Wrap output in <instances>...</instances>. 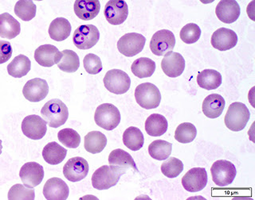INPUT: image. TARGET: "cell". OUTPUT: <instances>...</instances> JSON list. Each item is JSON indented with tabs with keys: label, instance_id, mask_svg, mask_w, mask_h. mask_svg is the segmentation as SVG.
Returning <instances> with one entry per match:
<instances>
[{
	"label": "cell",
	"instance_id": "6da1fadb",
	"mask_svg": "<svg viewBox=\"0 0 255 200\" xmlns=\"http://www.w3.org/2000/svg\"><path fill=\"white\" fill-rule=\"evenodd\" d=\"M41 115L49 127L58 128L64 125L69 118L66 104L58 99H51L43 106Z\"/></svg>",
	"mask_w": 255,
	"mask_h": 200
},
{
	"label": "cell",
	"instance_id": "7a4b0ae2",
	"mask_svg": "<svg viewBox=\"0 0 255 200\" xmlns=\"http://www.w3.org/2000/svg\"><path fill=\"white\" fill-rule=\"evenodd\" d=\"M126 172L114 165H103L94 172L92 185L98 190H107L115 186Z\"/></svg>",
	"mask_w": 255,
	"mask_h": 200
},
{
	"label": "cell",
	"instance_id": "3957f363",
	"mask_svg": "<svg viewBox=\"0 0 255 200\" xmlns=\"http://www.w3.org/2000/svg\"><path fill=\"white\" fill-rule=\"evenodd\" d=\"M251 113L247 106L243 103L235 102L230 105L225 115L226 127L230 131H243L249 122Z\"/></svg>",
	"mask_w": 255,
	"mask_h": 200
},
{
	"label": "cell",
	"instance_id": "277c9868",
	"mask_svg": "<svg viewBox=\"0 0 255 200\" xmlns=\"http://www.w3.org/2000/svg\"><path fill=\"white\" fill-rule=\"evenodd\" d=\"M135 101L142 108L151 110L157 108L161 101L159 88L151 83L139 84L135 90Z\"/></svg>",
	"mask_w": 255,
	"mask_h": 200
},
{
	"label": "cell",
	"instance_id": "5b68a950",
	"mask_svg": "<svg viewBox=\"0 0 255 200\" xmlns=\"http://www.w3.org/2000/svg\"><path fill=\"white\" fill-rule=\"evenodd\" d=\"M94 120L98 127L106 131H113L121 123V113L114 104L104 103L96 110Z\"/></svg>",
	"mask_w": 255,
	"mask_h": 200
},
{
	"label": "cell",
	"instance_id": "8992f818",
	"mask_svg": "<svg viewBox=\"0 0 255 200\" xmlns=\"http://www.w3.org/2000/svg\"><path fill=\"white\" fill-rule=\"evenodd\" d=\"M104 85L108 91L116 95L127 92L131 85V79L126 72L120 69L107 71L104 77Z\"/></svg>",
	"mask_w": 255,
	"mask_h": 200
},
{
	"label": "cell",
	"instance_id": "52a82bcc",
	"mask_svg": "<svg viewBox=\"0 0 255 200\" xmlns=\"http://www.w3.org/2000/svg\"><path fill=\"white\" fill-rule=\"evenodd\" d=\"M211 173L215 185L226 187L233 182L237 171L232 163L225 160H219L215 161L211 166Z\"/></svg>",
	"mask_w": 255,
	"mask_h": 200
},
{
	"label": "cell",
	"instance_id": "ba28073f",
	"mask_svg": "<svg viewBox=\"0 0 255 200\" xmlns=\"http://www.w3.org/2000/svg\"><path fill=\"white\" fill-rule=\"evenodd\" d=\"M100 32L94 25H82L76 29L73 42L80 50H90L98 43Z\"/></svg>",
	"mask_w": 255,
	"mask_h": 200
},
{
	"label": "cell",
	"instance_id": "9c48e42d",
	"mask_svg": "<svg viewBox=\"0 0 255 200\" xmlns=\"http://www.w3.org/2000/svg\"><path fill=\"white\" fill-rule=\"evenodd\" d=\"M146 38L137 33H128L120 38L118 49L121 54L128 58L137 55L143 50Z\"/></svg>",
	"mask_w": 255,
	"mask_h": 200
},
{
	"label": "cell",
	"instance_id": "30bf717a",
	"mask_svg": "<svg viewBox=\"0 0 255 200\" xmlns=\"http://www.w3.org/2000/svg\"><path fill=\"white\" fill-rule=\"evenodd\" d=\"M175 45V38L173 33L168 30H161L152 36L150 42V49L155 55L164 56L173 50Z\"/></svg>",
	"mask_w": 255,
	"mask_h": 200
},
{
	"label": "cell",
	"instance_id": "8fae6325",
	"mask_svg": "<svg viewBox=\"0 0 255 200\" xmlns=\"http://www.w3.org/2000/svg\"><path fill=\"white\" fill-rule=\"evenodd\" d=\"M89 164L86 159L76 157L70 159L63 167V174L70 182H78L89 173Z\"/></svg>",
	"mask_w": 255,
	"mask_h": 200
},
{
	"label": "cell",
	"instance_id": "7c38bea8",
	"mask_svg": "<svg viewBox=\"0 0 255 200\" xmlns=\"http://www.w3.org/2000/svg\"><path fill=\"white\" fill-rule=\"evenodd\" d=\"M104 14L111 25H121L128 15V4L123 0H110L105 6Z\"/></svg>",
	"mask_w": 255,
	"mask_h": 200
},
{
	"label": "cell",
	"instance_id": "4fadbf2b",
	"mask_svg": "<svg viewBox=\"0 0 255 200\" xmlns=\"http://www.w3.org/2000/svg\"><path fill=\"white\" fill-rule=\"evenodd\" d=\"M207 184V171L203 168L190 169L182 178V185L187 192L197 193L203 190Z\"/></svg>",
	"mask_w": 255,
	"mask_h": 200
},
{
	"label": "cell",
	"instance_id": "5bb4252c",
	"mask_svg": "<svg viewBox=\"0 0 255 200\" xmlns=\"http://www.w3.org/2000/svg\"><path fill=\"white\" fill-rule=\"evenodd\" d=\"M22 131L26 137L32 140H40L46 135L47 131L46 121L38 115H29L22 121Z\"/></svg>",
	"mask_w": 255,
	"mask_h": 200
},
{
	"label": "cell",
	"instance_id": "9a60e30c",
	"mask_svg": "<svg viewBox=\"0 0 255 200\" xmlns=\"http://www.w3.org/2000/svg\"><path fill=\"white\" fill-rule=\"evenodd\" d=\"M19 177L24 186L29 189H34L39 185L43 180V167L36 162L26 163L20 169Z\"/></svg>",
	"mask_w": 255,
	"mask_h": 200
},
{
	"label": "cell",
	"instance_id": "2e32d148",
	"mask_svg": "<svg viewBox=\"0 0 255 200\" xmlns=\"http://www.w3.org/2000/svg\"><path fill=\"white\" fill-rule=\"evenodd\" d=\"M49 86L45 79L34 78L26 82L22 89L24 97L32 103L42 101L47 96Z\"/></svg>",
	"mask_w": 255,
	"mask_h": 200
},
{
	"label": "cell",
	"instance_id": "e0dca14e",
	"mask_svg": "<svg viewBox=\"0 0 255 200\" xmlns=\"http://www.w3.org/2000/svg\"><path fill=\"white\" fill-rule=\"evenodd\" d=\"M161 68L167 76L178 77L185 69V60L179 53L169 52L162 60Z\"/></svg>",
	"mask_w": 255,
	"mask_h": 200
},
{
	"label": "cell",
	"instance_id": "ac0fdd59",
	"mask_svg": "<svg viewBox=\"0 0 255 200\" xmlns=\"http://www.w3.org/2000/svg\"><path fill=\"white\" fill-rule=\"evenodd\" d=\"M211 45L219 51L233 49L238 43V36L234 30L227 28H219L211 37Z\"/></svg>",
	"mask_w": 255,
	"mask_h": 200
},
{
	"label": "cell",
	"instance_id": "d6986e66",
	"mask_svg": "<svg viewBox=\"0 0 255 200\" xmlns=\"http://www.w3.org/2000/svg\"><path fill=\"white\" fill-rule=\"evenodd\" d=\"M62 52L53 45H43L34 52V59L36 62L43 67H50L58 65L62 59Z\"/></svg>",
	"mask_w": 255,
	"mask_h": 200
},
{
	"label": "cell",
	"instance_id": "ffe728a7",
	"mask_svg": "<svg viewBox=\"0 0 255 200\" xmlns=\"http://www.w3.org/2000/svg\"><path fill=\"white\" fill-rule=\"evenodd\" d=\"M70 194V189L65 181L58 177L50 179L44 185L43 195L48 200H65Z\"/></svg>",
	"mask_w": 255,
	"mask_h": 200
},
{
	"label": "cell",
	"instance_id": "44dd1931",
	"mask_svg": "<svg viewBox=\"0 0 255 200\" xmlns=\"http://www.w3.org/2000/svg\"><path fill=\"white\" fill-rule=\"evenodd\" d=\"M240 13V6L235 0H221L215 9V14L218 18L227 24L236 22Z\"/></svg>",
	"mask_w": 255,
	"mask_h": 200
},
{
	"label": "cell",
	"instance_id": "7402d4cb",
	"mask_svg": "<svg viewBox=\"0 0 255 200\" xmlns=\"http://www.w3.org/2000/svg\"><path fill=\"white\" fill-rule=\"evenodd\" d=\"M74 12L80 19H94L99 14L101 3L98 0H77L74 2Z\"/></svg>",
	"mask_w": 255,
	"mask_h": 200
},
{
	"label": "cell",
	"instance_id": "603a6c76",
	"mask_svg": "<svg viewBox=\"0 0 255 200\" xmlns=\"http://www.w3.org/2000/svg\"><path fill=\"white\" fill-rule=\"evenodd\" d=\"M225 99L219 94H211L203 102V112L209 119H217L225 107Z\"/></svg>",
	"mask_w": 255,
	"mask_h": 200
},
{
	"label": "cell",
	"instance_id": "cb8c5ba5",
	"mask_svg": "<svg viewBox=\"0 0 255 200\" xmlns=\"http://www.w3.org/2000/svg\"><path fill=\"white\" fill-rule=\"evenodd\" d=\"M21 31L19 22L8 13L0 14V37L7 39L16 38Z\"/></svg>",
	"mask_w": 255,
	"mask_h": 200
},
{
	"label": "cell",
	"instance_id": "d4e9b609",
	"mask_svg": "<svg viewBox=\"0 0 255 200\" xmlns=\"http://www.w3.org/2000/svg\"><path fill=\"white\" fill-rule=\"evenodd\" d=\"M109 163L110 165L118 167L126 173L128 169H132L135 172H138L137 167L131 155L122 149L112 151L109 156Z\"/></svg>",
	"mask_w": 255,
	"mask_h": 200
},
{
	"label": "cell",
	"instance_id": "484cf974",
	"mask_svg": "<svg viewBox=\"0 0 255 200\" xmlns=\"http://www.w3.org/2000/svg\"><path fill=\"white\" fill-rule=\"evenodd\" d=\"M71 33V25L67 19L57 18L53 20L49 27V34L56 42H62L69 38Z\"/></svg>",
	"mask_w": 255,
	"mask_h": 200
},
{
	"label": "cell",
	"instance_id": "4316f807",
	"mask_svg": "<svg viewBox=\"0 0 255 200\" xmlns=\"http://www.w3.org/2000/svg\"><path fill=\"white\" fill-rule=\"evenodd\" d=\"M67 154V149L61 146L59 144L53 141L48 143L42 150V157L48 164L52 165H58L64 161Z\"/></svg>",
	"mask_w": 255,
	"mask_h": 200
},
{
	"label": "cell",
	"instance_id": "83f0119b",
	"mask_svg": "<svg viewBox=\"0 0 255 200\" xmlns=\"http://www.w3.org/2000/svg\"><path fill=\"white\" fill-rule=\"evenodd\" d=\"M167 119L159 114H152L145 121V131L147 134L152 137H159L167 132Z\"/></svg>",
	"mask_w": 255,
	"mask_h": 200
},
{
	"label": "cell",
	"instance_id": "f1b7e54d",
	"mask_svg": "<svg viewBox=\"0 0 255 200\" xmlns=\"http://www.w3.org/2000/svg\"><path fill=\"white\" fill-rule=\"evenodd\" d=\"M107 145L106 135L100 131H91L85 137L84 146L89 153L96 154L103 151Z\"/></svg>",
	"mask_w": 255,
	"mask_h": 200
},
{
	"label": "cell",
	"instance_id": "f546056e",
	"mask_svg": "<svg viewBox=\"0 0 255 200\" xmlns=\"http://www.w3.org/2000/svg\"><path fill=\"white\" fill-rule=\"evenodd\" d=\"M199 87L206 90L217 89L222 84V75L219 71L213 69H205L199 71L197 76Z\"/></svg>",
	"mask_w": 255,
	"mask_h": 200
},
{
	"label": "cell",
	"instance_id": "4dcf8cb0",
	"mask_svg": "<svg viewBox=\"0 0 255 200\" xmlns=\"http://www.w3.org/2000/svg\"><path fill=\"white\" fill-rule=\"evenodd\" d=\"M31 67L30 59L25 55H18L7 66L9 75L14 78H22L27 75Z\"/></svg>",
	"mask_w": 255,
	"mask_h": 200
},
{
	"label": "cell",
	"instance_id": "1f68e13d",
	"mask_svg": "<svg viewBox=\"0 0 255 200\" xmlns=\"http://www.w3.org/2000/svg\"><path fill=\"white\" fill-rule=\"evenodd\" d=\"M131 70L136 77L140 79L150 77L155 72V63L150 58H138L131 65Z\"/></svg>",
	"mask_w": 255,
	"mask_h": 200
},
{
	"label": "cell",
	"instance_id": "d6a6232c",
	"mask_svg": "<svg viewBox=\"0 0 255 200\" xmlns=\"http://www.w3.org/2000/svg\"><path fill=\"white\" fill-rule=\"evenodd\" d=\"M123 142L125 145L131 150H139L144 143L143 133L137 127H128L124 132Z\"/></svg>",
	"mask_w": 255,
	"mask_h": 200
},
{
	"label": "cell",
	"instance_id": "836d02e7",
	"mask_svg": "<svg viewBox=\"0 0 255 200\" xmlns=\"http://www.w3.org/2000/svg\"><path fill=\"white\" fill-rule=\"evenodd\" d=\"M172 149L171 143L163 140H155L148 146L150 156L157 161H164L169 157Z\"/></svg>",
	"mask_w": 255,
	"mask_h": 200
},
{
	"label": "cell",
	"instance_id": "e575fe53",
	"mask_svg": "<svg viewBox=\"0 0 255 200\" xmlns=\"http://www.w3.org/2000/svg\"><path fill=\"white\" fill-rule=\"evenodd\" d=\"M62 58L58 64L60 70L65 72H75L79 68L80 61L78 54L73 50H65L62 52Z\"/></svg>",
	"mask_w": 255,
	"mask_h": 200
},
{
	"label": "cell",
	"instance_id": "d590c367",
	"mask_svg": "<svg viewBox=\"0 0 255 200\" xmlns=\"http://www.w3.org/2000/svg\"><path fill=\"white\" fill-rule=\"evenodd\" d=\"M197 135V130L193 124L183 123L176 128L175 131V139L179 143L187 144L195 140Z\"/></svg>",
	"mask_w": 255,
	"mask_h": 200
},
{
	"label": "cell",
	"instance_id": "8d00e7d4",
	"mask_svg": "<svg viewBox=\"0 0 255 200\" xmlns=\"http://www.w3.org/2000/svg\"><path fill=\"white\" fill-rule=\"evenodd\" d=\"M37 6L32 1L19 0L14 6V13L22 21L28 22L35 17Z\"/></svg>",
	"mask_w": 255,
	"mask_h": 200
},
{
	"label": "cell",
	"instance_id": "74e56055",
	"mask_svg": "<svg viewBox=\"0 0 255 200\" xmlns=\"http://www.w3.org/2000/svg\"><path fill=\"white\" fill-rule=\"evenodd\" d=\"M58 137L62 145L70 149L78 148L81 143L79 133L70 128H66L60 131L58 133Z\"/></svg>",
	"mask_w": 255,
	"mask_h": 200
},
{
	"label": "cell",
	"instance_id": "f35d334b",
	"mask_svg": "<svg viewBox=\"0 0 255 200\" xmlns=\"http://www.w3.org/2000/svg\"><path fill=\"white\" fill-rule=\"evenodd\" d=\"M183 170V162L175 157H170L161 165L162 173L168 178L172 179L177 177Z\"/></svg>",
	"mask_w": 255,
	"mask_h": 200
},
{
	"label": "cell",
	"instance_id": "ab89813d",
	"mask_svg": "<svg viewBox=\"0 0 255 200\" xmlns=\"http://www.w3.org/2000/svg\"><path fill=\"white\" fill-rule=\"evenodd\" d=\"M34 198H35V193L34 189H29L19 184L12 186L8 193V199L10 200H33Z\"/></svg>",
	"mask_w": 255,
	"mask_h": 200
},
{
	"label": "cell",
	"instance_id": "60d3db41",
	"mask_svg": "<svg viewBox=\"0 0 255 200\" xmlns=\"http://www.w3.org/2000/svg\"><path fill=\"white\" fill-rule=\"evenodd\" d=\"M179 36L184 43H195L201 36V30L196 24L188 23L182 28Z\"/></svg>",
	"mask_w": 255,
	"mask_h": 200
},
{
	"label": "cell",
	"instance_id": "b9f144b4",
	"mask_svg": "<svg viewBox=\"0 0 255 200\" xmlns=\"http://www.w3.org/2000/svg\"><path fill=\"white\" fill-rule=\"evenodd\" d=\"M84 67L88 73L96 75L102 71V63L98 56L94 54H89L84 58Z\"/></svg>",
	"mask_w": 255,
	"mask_h": 200
},
{
	"label": "cell",
	"instance_id": "7bdbcfd3",
	"mask_svg": "<svg viewBox=\"0 0 255 200\" xmlns=\"http://www.w3.org/2000/svg\"><path fill=\"white\" fill-rule=\"evenodd\" d=\"M12 46L10 42L0 41V65L6 63L12 56Z\"/></svg>",
	"mask_w": 255,
	"mask_h": 200
},
{
	"label": "cell",
	"instance_id": "ee69618b",
	"mask_svg": "<svg viewBox=\"0 0 255 200\" xmlns=\"http://www.w3.org/2000/svg\"><path fill=\"white\" fill-rule=\"evenodd\" d=\"M2 141H1V140H0V154H1V153H2Z\"/></svg>",
	"mask_w": 255,
	"mask_h": 200
}]
</instances>
